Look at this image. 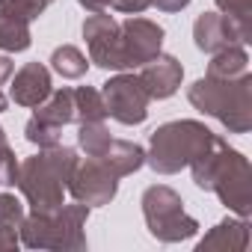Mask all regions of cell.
Listing matches in <instances>:
<instances>
[{"label":"cell","mask_w":252,"mask_h":252,"mask_svg":"<svg viewBox=\"0 0 252 252\" xmlns=\"http://www.w3.org/2000/svg\"><path fill=\"white\" fill-rule=\"evenodd\" d=\"M193 184L199 190L217 193V199L237 217L252 214V166L249 158L237 149H231L222 137H214V143L190 163Z\"/></svg>","instance_id":"obj_1"},{"label":"cell","mask_w":252,"mask_h":252,"mask_svg":"<svg viewBox=\"0 0 252 252\" xmlns=\"http://www.w3.org/2000/svg\"><path fill=\"white\" fill-rule=\"evenodd\" d=\"M190 104L217 119L228 134H249L252 128V74L243 71L237 77H199L187 89Z\"/></svg>","instance_id":"obj_2"},{"label":"cell","mask_w":252,"mask_h":252,"mask_svg":"<svg viewBox=\"0 0 252 252\" xmlns=\"http://www.w3.org/2000/svg\"><path fill=\"white\" fill-rule=\"evenodd\" d=\"M77 163V152L68 146L39 149V155L18 163V190L33 211H57L65 199L68 175Z\"/></svg>","instance_id":"obj_3"},{"label":"cell","mask_w":252,"mask_h":252,"mask_svg":"<svg viewBox=\"0 0 252 252\" xmlns=\"http://www.w3.org/2000/svg\"><path fill=\"white\" fill-rule=\"evenodd\" d=\"M214 131L205 122L196 119H175L166 122L149 137V149H146V163L158 172V175H175L181 169H187L211 143H214Z\"/></svg>","instance_id":"obj_4"},{"label":"cell","mask_w":252,"mask_h":252,"mask_svg":"<svg viewBox=\"0 0 252 252\" xmlns=\"http://www.w3.org/2000/svg\"><path fill=\"white\" fill-rule=\"evenodd\" d=\"M86 220L89 208L60 205L57 211H33L24 214L21 222V246L27 249H54V252H80L86 249Z\"/></svg>","instance_id":"obj_5"},{"label":"cell","mask_w":252,"mask_h":252,"mask_svg":"<svg viewBox=\"0 0 252 252\" xmlns=\"http://www.w3.org/2000/svg\"><path fill=\"white\" fill-rule=\"evenodd\" d=\"M140 205H143L146 228H149V234L155 240H160V243H181V240L196 237L199 222H196V217H190L184 211V199L172 187H166V184L146 187Z\"/></svg>","instance_id":"obj_6"},{"label":"cell","mask_w":252,"mask_h":252,"mask_svg":"<svg viewBox=\"0 0 252 252\" xmlns=\"http://www.w3.org/2000/svg\"><path fill=\"white\" fill-rule=\"evenodd\" d=\"M101 98L107 107V116L116 119L119 125H143L149 119V92L140 80V74L134 71H119L116 77H110L107 83H101Z\"/></svg>","instance_id":"obj_7"},{"label":"cell","mask_w":252,"mask_h":252,"mask_svg":"<svg viewBox=\"0 0 252 252\" xmlns=\"http://www.w3.org/2000/svg\"><path fill=\"white\" fill-rule=\"evenodd\" d=\"M65 193L74 196V202L86 205V208H104L116 199L119 193V175H113V169L101 160V158H86L74 163Z\"/></svg>","instance_id":"obj_8"},{"label":"cell","mask_w":252,"mask_h":252,"mask_svg":"<svg viewBox=\"0 0 252 252\" xmlns=\"http://www.w3.org/2000/svg\"><path fill=\"white\" fill-rule=\"evenodd\" d=\"M163 27L152 18H140L131 15L119 24V42H122V57H125V68L134 71L143 68L146 63H152L160 51H163Z\"/></svg>","instance_id":"obj_9"},{"label":"cell","mask_w":252,"mask_h":252,"mask_svg":"<svg viewBox=\"0 0 252 252\" xmlns=\"http://www.w3.org/2000/svg\"><path fill=\"white\" fill-rule=\"evenodd\" d=\"M83 39L89 48V63L104 71H128L119 42V21L110 12H89V18L83 21Z\"/></svg>","instance_id":"obj_10"},{"label":"cell","mask_w":252,"mask_h":252,"mask_svg":"<svg viewBox=\"0 0 252 252\" xmlns=\"http://www.w3.org/2000/svg\"><path fill=\"white\" fill-rule=\"evenodd\" d=\"M193 42L202 54H217L228 45H249V39L220 12H202L193 24Z\"/></svg>","instance_id":"obj_11"},{"label":"cell","mask_w":252,"mask_h":252,"mask_svg":"<svg viewBox=\"0 0 252 252\" xmlns=\"http://www.w3.org/2000/svg\"><path fill=\"white\" fill-rule=\"evenodd\" d=\"M140 80L149 92L152 101H166L172 98L178 89H181V80H184V65L172 57V54H158L152 63H146L140 68Z\"/></svg>","instance_id":"obj_12"},{"label":"cell","mask_w":252,"mask_h":252,"mask_svg":"<svg viewBox=\"0 0 252 252\" xmlns=\"http://www.w3.org/2000/svg\"><path fill=\"white\" fill-rule=\"evenodd\" d=\"M51 92H54V80H51L48 65H42V63H24L15 71L12 86H9V98L18 107H30V110L39 107Z\"/></svg>","instance_id":"obj_13"},{"label":"cell","mask_w":252,"mask_h":252,"mask_svg":"<svg viewBox=\"0 0 252 252\" xmlns=\"http://www.w3.org/2000/svg\"><path fill=\"white\" fill-rule=\"evenodd\" d=\"M249 246V220L246 217H225L222 222H217L199 243V252L208 249H222V252H243Z\"/></svg>","instance_id":"obj_14"},{"label":"cell","mask_w":252,"mask_h":252,"mask_svg":"<svg viewBox=\"0 0 252 252\" xmlns=\"http://www.w3.org/2000/svg\"><path fill=\"white\" fill-rule=\"evenodd\" d=\"M36 119L57 125V128H65V125H77V107H74V89H54L39 107H33Z\"/></svg>","instance_id":"obj_15"},{"label":"cell","mask_w":252,"mask_h":252,"mask_svg":"<svg viewBox=\"0 0 252 252\" xmlns=\"http://www.w3.org/2000/svg\"><path fill=\"white\" fill-rule=\"evenodd\" d=\"M101 160L113 169V175L125 178V175H134L137 169L146 166V149L131 143V140H113L110 149L101 155Z\"/></svg>","instance_id":"obj_16"},{"label":"cell","mask_w":252,"mask_h":252,"mask_svg":"<svg viewBox=\"0 0 252 252\" xmlns=\"http://www.w3.org/2000/svg\"><path fill=\"white\" fill-rule=\"evenodd\" d=\"M21 222H24V205L12 193H0V249L21 246Z\"/></svg>","instance_id":"obj_17"},{"label":"cell","mask_w":252,"mask_h":252,"mask_svg":"<svg viewBox=\"0 0 252 252\" xmlns=\"http://www.w3.org/2000/svg\"><path fill=\"white\" fill-rule=\"evenodd\" d=\"M243 71H249L246 45H228V48L211 54V63H208V74L211 77H237Z\"/></svg>","instance_id":"obj_18"},{"label":"cell","mask_w":252,"mask_h":252,"mask_svg":"<svg viewBox=\"0 0 252 252\" xmlns=\"http://www.w3.org/2000/svg\"><path fill=\"white\" fill-rule=\"evenodd\" d=\"M51 68H54L63 80H80V77L89 71V60L83 57L80 48H74V45H60V48L51 54Z\"/></svg>","instance_id":"obj_19"},{"label":"cell","mask_w":252,"mask_h":252,"mask_svg":"<svg viewBox=\"0 0 252 252\" xmlns=\"http://www.w3.org/2000/svg\"><path fill=\"white\" fill-rule=\"evenodd\" d=\"M30 45H33V33H30L27 21L0 15V51H6V54H24Z\"/></svg>","instance_id":"obj_20"},{"label":"cell","mask_w":252,"mask_h":252,"mask_svg":"<svg viewBox=\"0 0 252 252\" xmlns=\"http://www.w3.org/2000/svg\"><path fill=\"white\" fill-rule=\"evenodd\" d=\"M113 137L104 122H80L77 125V146L86 152V158H101L110 149Z\"/></svg>","instance_id":"obj_21"},{"label":"cell","mask_w":252,"mask_h":252,"mask_svg":"<svg viewBox=\"0 0 252 252\" xmlns=\"http://www.w3.org/2000/svg\"><path fill=\"white\" fill-rule=\"evenodd\" d=\"M74 107H77V125L80 122H104L107 107L101 98V89L95 86H77L74 89Z\"/></svg>","instance_id":"obj_22"},{"label":"cell","mask_w":252,"mask_h":252,"mask_svg":"<svg viewBox=\"0 0 252 252\" xmlns=\"http://www.w3.org/2000/svg\"><path fill=\"white\" fill-rule=\"evenodd\" d=\"M220 15H225L249 42H252V3L249 0H214Z\"/></svg>","instance_id":"obj_23"},{"label":"cell","mask_w":252,"mask_h":252,"mask_svg":"<svg viewBox=\"0 0 252 252\" xmlns=\"http://www.w3.org/2000/svg\"><path fill=\"white\" fill-rule=\"evenodd\" d=\"M24 140L39 146V149H51V146H60L63 143V128L57 125H48L36 116H30V122L24 125Z\"/></svg>","instance_id":"obj_24"},{"label":"cell","mask_w":252,"mask_h":252,"mask_svg":"<svg viewBox=\"0 0 252 252\" xmlns=\"http://www.w3.org/2000/svg\"><path fill=\"white\" fill-rule=\"evenodd\" d=\"M51 3L54 0H0V15H9V18L33 24Z\"/></svg>","instance_id":"obj_25"},{"label":"cell","mask_w":252,"mask_h":252,"mask_svg":"<svg viewBox=\"0 0 252 252\" xmlns=\"http://www.w3.org/2000/svg\"><path fill=\"white\" fill-rule=\"evenodd\" d=\"M15 178H18V158H15V149L6 140L3 125H0V187L15 184Z\"/></svg>","instance_id":"obj_26"},{"label":"cell","mask_w":252,"mask_h":252,"mask_svg":"<svg viewBox=\"0 0 252 252\" xmlns=\"http://www.w3.org/2000/svg\"><path fill=\"white\" fill-rule=\"evenodd\" d=\"M110 6L125 15H143L152 6V0H110Z\"/></svg>","instance_id":"obj_27"},{"label":"cell","mask_w":252,"mask_h":252,"mask_svg":"<svg viewBox=\"0 0 252 252\" xmlns=\"http://www.w3.org/2000/svg\"><path fill=\"white\" fill-rule=\"evenodd\" d=\"M193 3V0H152V6H158L160 12H181Z\"/></svg>","instance_id":"obj_28"},{"label":"cell","mask_w":252,"mask_h":252,"mask_svg":"<svg viewBox=\"0 0 252 252\" xmlns=\"http://www.w3.org/2000/svg\"><path fill=\"white\" fill-rule=\"evenodd\" d=\"M12 71H15V63L9 57H0V83H6L12 77Z\"/></svg>","instance_id":"obj_29"},{"label":"cell","mask_w":252,"mask_h":252,"mask_svg":"<svg viewBox=\"0 0 252 252\" xmlns=\"http://www.w3.org/2000/svg\"><path fill=\"white\" fill-rule=\"evenodd\" d=\"M77 3H80L86 12H101V9L110 6V0H77Z\"/></svg>","instance_id":"obj_30"},{"label":"cell","mask_w":252,"mask_h":252,"mask_svg":"<svg viewBox=\"0 0 252 252\" xmlns=\"http://www.w3.org/2000/svg\"><path fill=\"white\" fill-rule=\"evenodd\" d=\"M6 107H9V98H6V95H3V92H0V113H3V110H6Z\"/></svg>","instance_id":"obj_31"}]
</instances>
